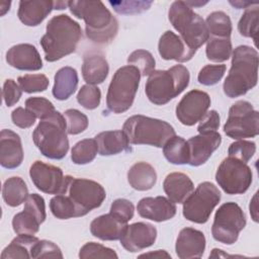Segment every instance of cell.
Instances as JSON below:
<instances>
[{
  "mask_svg": "<svg viewBox=\"0 0 259 259\" xmlns=\"http://www.w3.org/2000/svg\"><path fill=\"white\" fill-rule=\"evenodd\" d=\"M31 258H63L61 249L53 242L38 240L31 250Z\"/></svg>",
  "mask_w": 259,
  "mask_h": 259,
  "instance_id": "7dc6e473",
  "label": "cell"
},
{
  "mask_svg": "<svg viewBox=\"0 0 259 259\" xmlns=\"http://www.w3.org/2000/svg\"><path fill=\"white\" fill-rule=\"evenodd\" d=\"M157 238L156 228L148 223H135L127 226L121 236L120 244L128 252H139L152 246Z\"/></svg>",
  "mask_w": 259,
  "mask_h": 259,
  "instance_id": "e0dca14e",
  "label": "cell"
},
{
  "mask_svg": "<svg viewBox=\"0 0 259 259\" xmlns=\"http://www.w3.org/2000/svg\"><path fill=\"white\" fill-rule=\"evenodd\" d=\"M63 193L72 204L75 218L83 217L99 207L106 197L104 188L96 181L67 175ZM60 194V193H59Z\"/></svg>",
  "mask_w": 259,
  "mask_h": 259,
  "instance_id": "9c48e42d",
  "label": "cell"
},
{
  "mask_svg": "<svg viewBox=\"0 0 259 259\" xmlns=\"http://www.w3.org/2000/svg\"><path fill=\"white\" fill-rule=\"evenodd\" d=\"M126 227L127 223L109 212L94 219L90 224V232L100 240L115 241L121 238Z\"/></svg>",
  "mask_w": 259,
  "mask_h": 259,
  "instance_id": "603a6c76",
  "label": "cell"
},
{
  "mask_svg": "<svg viewBox=\"0 0 259 259\" xmlns=\"http://www.w3.org/2000/svg\"><path fill=\"white\" fill-rule=\"evenodd\" d=\"M205 250V237L202 232L193 228L180 231L175 245L176 255L180 259L200 258Z\"/></svg>",
  "mask_w": 259,
  "mask_h": 259,
  "instance_id": "ffe728a7",
  "label": "cell"
},
{
  "mask_svg": "<svg viewBox=\"0 0 259 259\" xmlns=\"http://www.w3.org/2000/svg\"><path fill=\"white\" fill-rule=\"evenodd\" d=\"M82 37L80 24L67 14L56 15L47 24L40 46L48 62H56L72 53Z\"/></svg>",
  "mask_w": 259,
  "mask_h": 259,
  "instance_id": "6da1fadb",
  "label": "cell"
},
{
  "mask_svg": "<svg viewBox=\"0 0 259 259\" xmlns=\"http://www.w3.org/2000/svg\"><path fill=\"white\" fill-rule=\"evenodd\" d=\"M130 144L150 145L162 148L165 143L175 136L173 126L165 120L141 114L128 117L122 126Z\"/></svg>",
  "mask_w": 259,
  "mask_h": 259,
  "instance_id": "52a82bcc",
  "label": "cell"
},
{
  "mask_svg": "<svg viewBox=\"0 0 259 259\" xmlns=\"http://www.w3.org/2000/svg\"><path fill=\"white\" fill-rule=\"evenodd\" d=\"M29 176L34 186L48 194H59L63 191L66 181L61 168L41 161L32 163Z\"/></svg>",
  "mask_w": 259,
  "mask_h": 259,
  "instance_id": "2e32d148",
  "label": "cell"
},
{
  "mask_svg": "<svg viewBox=\"0 0 259 259\" xmlns=\"http://www.w3.org/2000/svg\"><path fill=\"white\" fill-rule=\"evenodd\" d=\"M67 134L65 116L56 110L40 119L32 133V140L45 157L60 160L67 155L69 150Z\"/></svg>",
  "mask_w": 259,
  "mask_h": 259,
  "instance_id": "277c9868",
  "label": "cell"
},
{
  "mask_svg": "<svg viewBox=\"0 0 259 259\" xmlns=\"http://www.w3.org/2000/svg\"><path fill=\"white\" fill-rule=\"evenodd\" d=\"M137 209L142 218L158 223L171 220L177 210L174 202L164 196L144 197L138 202Z\"/></svg>",
  "mask_w": 259,
  "mask_h": 259,
  "instance_id": "d6986e66",
  "label": "cell"
},
{
  "mask_svg": "<svg viewBox=\"0 0 259 259\" xmlns=\"http://www.w3.org/2000/svg\"><path fill=\"white\" fill-rule=\"evenodd\" d=\"M66 6H68V1H55V9H64Z\"/></svg>",
  "mask_w": 259,
  "mask_h": 259,
  "instance_id": "680465c9",
  "label": "cell"
},
{
  "mask_svg": "<svg viewBox=\"0 0 259 259\" xmlns=\"http://www.w3.org/2000/svg\"><path fill=\"white\" fill-rule=\"evenodd\" d=\"M69 135H78L88 126V117L77 109H67L64 112Z\"/></svg>",
  "mask_w": 259,
  "mask_h": 259,
  "instance_id": "60d3db41",
  "label": "cell"
},
{
  "mask_svg": "<svg viewBox=\"0 0 259 259\" xmlns=\"http://www.w3.org/2000/svg\"><path fill=\"white\" fill-rule=\"evenodd\" d=\"M256 152V144L251 141L238 140L230 145L228 154L229 157L236 158L244 163H247Z\"/></svg>",
  "mask_w": 259,
  "mask_h": 259,
  "instance_id": "b9f144b4",
  "label": "cell"
},
{
  "mask_svg": "<svg viewBox=\"0 0 259 259\" xmlns=\"http://www.w3.org/2000/svg\"><path fill=\"white\" fill-rule=\"evenodd\" d=\"M55 9V1L32 0L20 1L18 6V18L27 26H36Z\"/></svg>",
  "mask_w": 259,
  "mask_h": 259,
  "instance_id": "d4e9b609",
  "label": "cell"
},
{
  "mask_svg": "<svg viewBox=\"0 0 259 259\" xmlns=\"http://www.w3.org/2000/svg\"><path fill=\"white\" fill-rule=\"evenodd\" d=\"M220 200L219 188L211 182L204 181L183 201V217L192 223L204 224Z\"/></svg>",
  "mask_w": 259,
  "mask_h": 259,
  "instance_id": "30bf717a",
  "label": "cell"
},
{
  "mask_svg": "<svg viewBox=\"0 0 259 259\" xmlns=\"http://www.w3.org/2000/svg\"><path fill=\"white\" fill-rule=\"evenodd\" d=\"M252 170L247 163L233 157L224 159L215 173L219 186L227 194L246 192L252 183Z\"/></svg>",
  "mask_w": 259,
  "mask_h": 259,
  "instance_id": "4fadbf2b",
  "label": "cell"
},
{
  "mask_svg": "<svg viewBox=\"0 0 259 259\" xmlns=\"http://www.w3.org/2000/svg\"><path fill=\"white\" fill-rule=\"evenodd\" d=\"M38 240L33 235H18L4 248L1 253V259L31 258V250Z\"/></svg>",
  "mask_w": 259,
  "mask_h": 259,
  "instance_id": "4dcf8cb0",
  "label": "cell"
},
{
  "mask_svg": "<svg viewBox=\"0 0 259 259\" xmlns=\"http://www.w3.org/2000/svg\"><path fill=\"white\" fill-rule=\"evenodd\" d=\"M127 181L136 190H149L156 184L157 173L151 164L138 162L130 168L127 172Z\"/></svg>",
  "mask_w": 259,
  "mask_h": 259,
  "instance_id": "f1b7e54d",
  "label": "cell"
},
{
  "mask_svg": "<svg viewBox=\"0 0 259 259\" xmlns=\"http://www.w3.org/2000/svg\"><path fill=\"white\" fill-rule=\"evenodd\" d=\"M98 152V146L95 139H85L73 147L71 159L77 165H84L92 162Z\"/></svg>",
  "mask_w": 259,
  "mask_h": 259,
  "instance_id": "8d00e7d4",
  "label": "cell"
},
{
  "mask_svg": "<svg viewBox=\"0 0 259 259\" xmlns=\"http://www.w3.org/2000/svg\"><path fill=\"white\" fill-rule=\"evenodd\" d=\"M210 105L209 95L201 90L187 92L176 106L178 120L187 126L195 124L205 115Z\"/></svg>",
  "mask_w": 259,
  "mask_h": 259,
  "instance_id": "9a60e30c",
  "label": "cell"
},
{
  "mask_svg": "<svg viewBox=\"0 0 259 259\" xmlns=\"http://www.w3.org/2000/svg\"><path fill=\"white\" fill-rule=\"evenodd\" d=\"M140 258L143 257H151V258H170L171 259V255L168 254L165 250H156L154 252H149V253H144L142 255L139 256Z\"/></svg>",
  "mask_w": 259,
  "mask_h": 259,
  "instance_id": "db71d44e",
  "label": "cell"
},
{
  "mask_svg": "<svg viewBox=\"0 0 259 259\" xmlns=\"http://www.w3.org/2000/svg\"><path fill=\"white\" fill-rule=\"evenodd\" d=\"M6 62L22 71H37L42 68V61L36 48L30 44L11 47L6 53Z\"/></svg>",
  "mask_w": 259,
  "mask_h": 259,
  "instance_id": "44dd1931",
  "label": "cell"
},
{
  "mask_svg": "<svg viewBox=\"0 0 259 259\" xmlns=\"http://www.w3.org/2000/svg\"><path fill=\"white\" fill-rule=\"evenodd\" d=\"M141 73L135 66L127 65L116 70L106 94L107 109L121 113L133 105L139 88Z\"/></svg>",
  "mask_w": 259,
  "mask_h": 259,
  "instance_id": "ba28073f",
  "label": "cell"
},
{
  "mask_svg": "<svg viewBox=\"0 0 259 259\" xmlns=\"http://www.w3.org/2000/svg\"><path fill=\"white\" fill-rule=\"evenodd\" d=\"M258 3V2H256ZM254 4V7L249 6L245 8V12L241 16L238 22V30L241 35L245 37L253 38L255 46H257L258 35V23H259V9L258 4Z\"/></svg>",
  "mask_w": 259,
  "mask_h": 259,
  "instance_id": "d590c367",
  "label": "cell"
},
{
  "mask_svg": "<svg viewBox=\"0 0 259 259\" xmlns=\"http://www.w3.org/2000/svg\"><path fill=\"white\" fill-rule=\"evenodd\" d=\"M79 257L81 259L88 258H114L117 259L118 256L114 250L107 248L101 244L88 242L86 243L79 252Z\"/></svg>",
  "mask_w": 259,
  "mask_h": 259,
  "instance_id": "ee69618b",
  "label": "cell"
},
{
  "mask_svg": "<svg viewBox=\"0 0 259 259\" xmlns=\"http://www.w3.org/2000/svg\"><path fill=\"white\" fill-rule=\"evenodd\" d=\"M50 208L52 213L60 220H68L71 218H75V211L68 200V198L63 194H57L50 201Z\"/></svg>",
  "mask_w": 259,
  "mask_h": 259,
  "instance_id": "7bdbcfd3",
  "label": "cell"
},
{
  "mask_svg": "<svg viewBox=\"0 0 259 259\" xmlns=\"http://www.w3.org/2000/svg\"><path fill=\"white\" fill-rule=\"evenodd\" d=\"M101 99L100 89L94 85H83L78 94L77 101L86 109H95L99 106Z\"/></svg>",
  "mask_w": 259,
  "mask_h": 259,
  "instance_id": "ab89813d",
  "label": "cell"
},
{
  "mask_svg": "<svg viewBox=\"0 0 259 259\" xmlns=\"http://www.w3.org/2000/svg\"><path fill=\"white\" fill-rule=\"evenodd\" d=\"M110 212L118 218L119 220L127 223L134 217L135 206L134 204L124 198H117L115 199L110 206Z\"/></svg>",
  "mask_w": 259,
  "mask_h": 259,
  "instance_id": "681fc988",
  "label": "cell"
},
{
  "mask_svg": "<svg viewBox=\"0 0 259 259\" xmlns=\"http://www.w3.org/2000/svg\"><path fill=\"white\" fill-rule=\"evenodd\" d=\"M246 226V218L242 208L236 202L222 204L214 214L211 234L215 241L232 245Z\"/></svg>",
  "mask_w": 259,
  "mask_h": 259,
  "instance_id": "7c38bea8",
  "label": "cell"
},
{
  "mask_svg": "<svg viewBox=\"0 0 259 259\" xmlns=\"http://www.w3.org/2000/svg\"><path fill=\"white\" fill-rule=\"evenodd\" d=\"M28 189L24 180L20 177L8 178L2 187V196L7 205L15 207L20 205L28 196Z\"/></svg>",
  "mask_w": 259,
  "mask_h": 259,
  "instance_id": "1f68e13d",
  "label": "cell"
},
{
  "mask_svg": "<svg viewBox=\"0 0 259 259\" xmlns=\"http://www.w3.org/2000/svg\"><path fill=\"white\" fill-rule=\"evenodd\" d=\"M258 53L249 46H239L232 53V66L223 89L224 93L235 98L246 94L257 85Z\"/></svg>",
  "mask_w": 259,
  "mask_h": 259,
  "instance_id": "3957f363",
  "label": "cell"
},
{
  "mask_svg": "<svg viewBox=\"0 0 259 259\" xmlns=\"http://www.w3.org/2000/svg\"><path fill=\"white\" fill-rule=\"evenodd\" d=\"M233 53L232 41L230 37L209 36L206 41L205 54L209 61L225 62L230 59Z\"/></svg>",
  "mask_w": 259,
  "mask_h": 259,
  "instance_id": "836d02e7",
  "label": "cell"
},
{
  "mask_svg": "<svg viewBox=\"0 0 259 259\" xmlns=\"http://www.w3.org/2000/svg\"><path fill=\"white\" fill-rule=\"evenodd\" d=\"M22 90L20 86L16 84V82L12 79H7L4 84H3V89H2V97L5 102V104L10 107L16 104L20 97H21Z\"/></svg>",
  "mask_w": 259,
  "mask_h": 259,
  "instance_id": "f907efd6",
  "label": "cell"
},
{
  "mask_svg": "<svg viewBox=\"0 0 259 259\" xmlns=\"http://www.w3.org/2000/svg\"><path fill=\"white\" fill-rule=\"evenodd\" d=\"M25 108L30 110L39 119H42L56 111L54 104L44 97L27 98L25 100Z\"/></svg>",
  "mask_w": 259,
  "mask_h": 259,
  "instance_id": "f6af8a7d",
  "label": "cell"
},
{
  "mask_svg": "<svg viewBox=\"0 0 259 259\" xmlns=\"http://www.w3.org/2000/svg\"><path fill=\"white\" fill-rule=\"evenodd\" d=\"M168 18L192 54H195L207 41L209 33L205 21L192 10L186 1H174L170 5Z\"/></svg>",
  "mask_w": 259,
  "mask_h": 259,
  "instance_id": "8992f818",
  "label": "cell"
},
{
  "mask_svg": "<svg viewBox=\"0 0 259 259\" xmlns=\"http://www.w3.org/2000/svg\"><path fill=\"white\" fill-rule=\"evenodd\" d=\"M11 119L16 126L27 128L35 122L36 116L27 108L17 107L11 112Z\"/></svg>",
  "mask_w": 259,
  "mask_h": 259,
  "instance_id": "816d5d0a",
  "label": "cell"
},
{
  "mask_svg": "<svg viewBox=\"0 0 259 259\" xmlns=\"http://www.w3.org/2000/svg\"><path fill=\"white\" fill-rule=\"evenodd\" d=\"M152 1H109V4L119 14H136L148 10Z\"/></svg>",
  "mask_w": 259,
  "mask_h": 259,
  "instance_id": "c3c4849f",
  "label": "cell"
},
{
  "mask_svg": "<svg viewBox=\"0 0 259 259\" xmlns=\"http://www.w3.org/2000/svg\"><path fill=\"white\" fill-rule=\"evenodd\" d=\"M23 160V149L20 137L11 130L0 133V164L7 169L17 168Z\"/></svg>",
  "mask_w": 259,
  "mask_h": 259,
  "instance_id": "7402d4cb",
  "label": "cell"
},
{
  "mask_svg": "<svg viewBox=\"0 0 259 259\" xmlns=\"http://www.w3.org/2000/svg\"><path fill=\"white\" fill-rule=\"evenodd\" d=\"M98 153L101 156H111L131 150L130 142L122 131H105L95 136Z\"/></svg>",
  "mask_w": 259,
  "mask_h": 259,
  "instance_id": "83f0119b",
  "label": "cell"
},
{
  "mask_svg": "<svg viewBox=\"0 0 259 259\" xmlns=\"http://www.w3.org/2000/svg\"><path fill=\"white\" fill-rule=\"evenodd\" d=\"M81 70L83 79L87 84L97 85L106 79L109 66L103 55L99 53H89L83 58Z\"/></svg>",
  "mask_w": 259,
  "mask_h": 259,
  "instance_id": "484cf974",
  "label": "cell"
},
{
  "mask_svg": "<svg viewBox=\"0 0 259 259\" xmlns=\"http://www.w3.org/2000/svg\"><path fill=\"white\" fill-rule=\"evenodd\" d=\"M18 84L26 93L41 92L49 87V79L44 74H26L18 77Z\"/></svg>",
  "mask_w": 259,
  "mask_h": 259,
  "instance_id": "f35d334b",
  "label": "cell"
},
{
  "mask_svg": "<svg viewBox=\"0 0 259 259\" xmlns=\"http://www.w3.org/2000/svg\"><path fill=\"white\" fill-rule=\"evenodd\" d=\"M53 95L58 100L68 99L77 89L78 74L72 67H63L55 75Z\"/></svg>",
  "mask_w": 259,
  "mask_h": 259,
  "instance_id": "f546056e",
  "label": "cell"
},
{
  "mask_svg": "<svg viewBox=\"0 0 259 259\" xmlns=\"http://www.w3.org/2000/svg\"><path fill=\"white\" fill-rule=\"evenodd\" d=\"M230 3L233 6L237 7L238 9H240V8H247V7L251 6V5H254L256 2H242V1H235V2H233V1H230Z\"/></svg>",
  "mask_w": 259,
  "mask_h": 259,
  "instance_id": "9f6ffc18",
  "label": "cell"
},
{
  "mask_svg": "<svg viewBox=\"0 0 259 259\" xmlns=\"http://www.w3.org/2000/svg\"><path fill=\"white\" fill-rule=\"evenodd\" d=\"M258 207H257V193H255L253 199L251 200V203H250V213L254 220V222H258V215H257V212H258Z\"/></svg>",
  "mask_w": 259,
  "mask_h": 259,
  "instance_id": "11a10c76",
  "label": "cell"
},
{
  "mask_svg": "<svg viewBox=\"0 0 259 259\" xmlns=\"http://www.w3.org/2000/svg\"><path fill=\"white\" fill-rule=\"evenodd\" d=\"M222 137L218 132H209L191 137L188 141L189 162L191 166H200L204 164L211 154L220 147Z\"/></svg>",
  "mask_w": 259,
  "mask_h": 259,
  "instance_id": "ac0fdd59",
  "label": "cell"
},
{
  "mask_svg": "<svg viewBox=\"0 0 259 259\" xmlns=\"http://www.w3.org/2000/svg\"><path fill=\"white\" fill-rule=\"evenodd\" d=\"M46 217L44 197L36 193L29 194L24 201L23 210L13 217V230L17 235H34L38 232Z\"/></svg>",
  "mask_w": 259,
  "mask_h": 259,
  "instance_id": "5bb4252c",
  "label": "cell"
},
{
  "mask_svg": "<svg viewBox=\"0 0 259 259\" xmlns=\"http://www.w3.org/2000/svg\"><path fill=\"white\" fill-rule=\"evenodd\" d=\"M220 126V115L217 110H210L205 113V115L200 119V122L197 126L199 134L217 132Z\"/></svg>",
  "mask_w": 259,
  "mask_h": 259,
  "instance_id": "f5cc1de1",
  "label": "cell"
},
{
  "mask_svg": "<svg viewBox=\"0 0 259 259\" xmlns=\"http://www.w3.org/2000/svg\"><path fill=\"white\" fill-rule=\"evenodd\" d=\"M163 188L168 198L174 203H183L187 196L193 191L194 186L191 179L184 173L173 172L166 176Z\"/></svg>",
  "mask_w": 259,
  "mask_h": 259,
  "instance_id": "4316f807",
  "label": "cell"
},
{
  "mask_svg": "<svg viewBox=\"0 0 259 259\" xmlns=\"http://www.w3.org/2000/svg\"><path fill=\"white\" fill-rule=\"evenodd\" d=\"M10 2L8 1H2L1 2V16H3L8 10H9V7H10Z\"/></svg>",
  "mask_w": 259,
  "mask_h": 259,
  "instance_id": "6f0895ef",
  "label": "cell"
},
{
  "mask_svg": "<svg viewBox=\"0 0 259 259\" xmlns=\"http://www.w3.org/2000/svg\"><path fill=\"white\" fill-rule=\"evenodd\" d=\"M226 72V65H206L198 73L197 80L205 86H212L220 82Z\"/></svg>",
  "mask_w": 259,
  "mask_h": 259,
  "instance_id": "bcb514c9",
  "label": "cell"
},
{
  "mask_svg": "<svg viewBox=\"0 0 259 259\" xmlns=\"http://www.w3.org/2000/svg\"><path fill=\"white\" fill-rule=\"evenodd\" d=\"M205 24L209 36L230 37L232 33V21L223 11H213L206 17Z\"/></svg>",
  "mask_w": 259,
  "mask_h": 259,
  "instance_id": "e575fe53",
  "label": "cell"
},
{
  "mask_svg": "<svg viewBox=\"0 0 259 259\" xmlns=\"http://www.w3.org/2000/svg\"><path fill=\"white\" fill-rule=\"evenodd\" d=\"M158 51L162 59L167 61L174 60L179 63L187 62L194 56L187 49L180 36L171 30H167L161 35L158 42Z\"/></svg>",
  "mask_w": 259,
  "mask_h": 259,
  "instance_id": "cb8c5ba5",
  "label": "cell"
},
{
  "mask_svg": "<svg viewBox=\"0 0 259 259\" xmlns=\"http://www.w3.org/2000/svg\"><path fill=\"white\" fill-rule=\"evenodd\" d=\"M224 132L234 140L256 137L259 133V112L248 101L235 102L229 109Z\"/></svg>",
  "mask_w": 259,
  "mask_h": 259,
  "instance_id": "8fae6325",
  "label": "cell"
},
{
  "mask_svg": "<svg viewBox=\"0 0 259 259\" xmlns=\"http://www.w3.org/2000/svg\"><path fill=\"white\" fill-rule=\"evenodd\" d=\"M127 63L138 68L141 76H149L155 69V59L152 54L146 50H137L133 52L128 58Z\"/></svg>",
  "mask_w": 259,
  "mask_h": 259,
  "instance_id": "74e56055",
  "label": "cell"
},
{
  "mask_svg": "<svg viewBox=\"0 0 259 259\" xmlns=\"http://www.w3.org/2000/svg\"><path fill=\"white\" fill-rule=\"evenodd\" d=\"M72 14L85 22L87 37L96 44L110 42L118 30V22L101 1H68Z\"/></svg>",
  "mask_w": 259,
  "mask_h": 259,
  "instance_id": "7a4b0ae2",
  "label": "cell"
},
{
  "mask_svg": "<svg viewBox=\"0 0 259 259\" xmlns=\"http://www.w3.org/2000/svg\"><path fill=\"white\" fill-rule=\"evenodd\" d=\"M189 80V71L182 65L168 70H154L148 77L145 92L152 103L164 105L179 95L188 86Z\"/></svg>",
  "mask_w": 259,
  "mask_h": 259,
  "instance_id": "5b68a950",
  "label": "cell"
},
{
  "mask_svg": "<svg viewBox=\"0 0 259 259\" xmlns=\"http://www.w3.org/2000/svg\"><path fill=\"white\" fill-rule=\"evenodd\" d=\"M163 154L165 158L172 164H188L189 148L187 141L181 137L173 136L163 146Z\"/></svg>",
  "mask_w": 259,
  "mask_h": 259,
  "instance_id": "d6a6232c",
  "label": "cell"
}]
</instances>
